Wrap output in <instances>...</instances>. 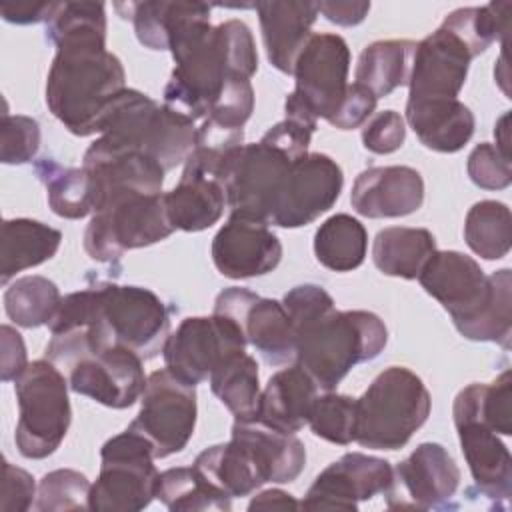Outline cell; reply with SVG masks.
Masks as SVG:
<instances>
[{
    "label": "cell",
    "instance_id": "1",
    "mask_svg": "<svg viewBox=\"0 0 512 512\" xmlns=\"http://www.w3.org/2000/svg\"><path fill=\"white\" fill-rule=\"evenodd\" d=\"M56 54L46 78L48 110L76 136L100 134L106 116L126 88L120 58L106 50L102 2H56L46 20Z\"/></svg>",
    "mask_w": 512,
    "mask_h": 512
},
{
    "label": "cell",
    "instance_id": "2",
    "mask_svg": "<svg viewBox=\"0 0 512 512\" xmlns=\"http://www.w3.org/2000/svg\"><path fill=\"white\" fill-rule=\"evenodd\" d=\"M168 50L176 62L164 88V106L204 120L228 78H252L258 52L250 28L242 20L210 24L204 2H166Z\"/></svg>",
    "mask_w": 512,
    "mask_h": 512
},
{
    "label": "cell",
    "instance_id": "3",
    "mask_svg": "<svg viewBox=\"0 0 512 512\" xmlns=\"http://www.w3.org/2000/svg\"><path fill=\"white\" fill-rule=\"evenodd\" d=\"M84 326L98 346H124L142 360L164 350L170 336L166 304L148 288L104 282L62 298L50 334Z\"/></svg>",
    "mask_w": 512,
    "mask_h": 512
},
{
    "label": "cell",
    "instance_id": "4",
    "mask_svg": "<svg viewBox=\"0 0 512 512\" xmlns=\"http://www.w3.org/2000/svg\"><path fill=\"white\" fill-rule=\"evenodd\" d=\"M294 334L296 364L324 392H332L356 364L376 358L388 342V330L380 316L334 306L296 326Z\"/></svg>",
    "mask_w": 512,
    "mask_h": 512
},
{
    "label": "cell",
    "instance_id": "5",
    "mask_svg": "<svg viewBox=\"0 0 512 512\" xmlns=\"http://www.w3.org/2000/svg\"><path fill=\"white\" fill-rule=\"evenodd\" d=\"M46 358L56 364L72 392L108 408H130L146 388L142 358L124 346H98L84 326L52 334Z\"/></svg>",
    "mask_w": 512,
    "mask_h": 512
},
{
    "label": "cell",
    "instance_id": "6",
    "mask_svg": "<svg viewBox=\"0 0 512 512\" xmlns=\"http://www.w3.org/2000/svg\"><path fill=\"white\" fill-rule=\"evenodd\" d=\"M194 122L134 88L114 100L100 138L110 148H130L154 158L166 172L186 162L196 146Z\"/></svg>",
    "mask_w": 512,
    "mask_h": 512
},
{
    "label": "cell",
    "instance_id": "7",
    "mask_svg": "<svg viewBox=\"0 0 512 512\" xmlns=\"http://www.w3.org/2000/svg\"><path fill=\"white\" fill-rule=\"evenodd\" d=\"M430 406L422 378L404 366H390L356 398L354 442L370 450H398L426 422Z\"/></svg>",
    "mask_w": 512,
    "mask_h": 512
},
{
    "label": "cell",
    "instance_id": "8",
    "mask_svg": "<svg viewBox=\"0 0 512 512\" xmlns=\"http://www.w3.org/2000/svg\"><path fill=\"white\" fill-rule=\"evenodd\" d=\"M172 232L164 194L112 188L96 202L84 232V250L96 262H114L128 250L156 244Z\"/></svg>",
    "mask_w": 512,
    "mask_h": 512
},
{
    "label": "cell",
    "instance_id": "9",
    "mask_svg": "<svg viewBox=\"0 0 512 512\" xmlns=\"http://www.w3.org/2000/svg\"><path fill=\"white\" fill-rule=\"evenodd\" d=\"M68 388L66 376L48 358L34 360L14 380L20 410L14 442L24 458L42 460L60 448L72 420Z\"/></svg>",
    "mask_w": 512,
    "mask_h": 512
},
{
    "label": "cell",
    "instance_id": "10",
    "mask_svg": "<svg viewBox=\"0 0 512 512\" xmlns=\"http://www.w3.org/2000/svg\"><path fill=\"white\" fill-rule=\"evenodd\" d=\"M100 474L90 488V510L136 512L156 496L158 470L154 448L138 432L126 428L104 442L100 450Z\"/></svg>",
    "mask_w": 512,
    "mask_h": 512
},
{
    "label": "cell",
    "instance_id": "11",
    "mask_svg": "<svg viewBox=\"0 0 512 512\" xmlns=\"http://www.w3.org/2000/svg\"><path fill=\"white\" fill-rule=\"evenodd\" d=\"M196 414V386L162 368L146 378L140 412L128 428L152 444L158 460L186 448L196 428Z\"/></svg>",
    "mask_w": 512,
    "mask_h": 512
},
{
    "label": "cell",
    "instance_id": "12",
    "mask_svg": "<svg viewBox=\"0 0 512 512\" xmlns=\"http://www.w3.org/2000/svg\"><path fill=\"white\" fill-rule=\"evenodd\" d=\"M238 324L222 314L184 318L170 332L162 356L166 368L188 384H200L230 356L246 350Z\"/></svg>",
    "mask_w": 512,
    "mask_h": 512
},
{
    "label": "cell",
    "instance_id": "13",
    "mask_svg": "<svg viewBox=\"0 0 512 512\" xmlns=\"http://www.w3.org/2000/svg\"><path fill=\"white\" fill-rule=\"evenodd\" d=\"M292 160L260 142L244 144L230 160L224 190L230 216L270 224Z\"/></svg>",
    "mask_w": 512,
    "mask_h": 512
},
{
    "label": "cell",
    "instance_id": "14",
    "mask_svg": "<svg viewBox=\"0 0 512 512\" xmlns=\"http://www.w3.org/2000/svg\"><path fill=\"white\" fill-rule=\"evenodd\" d=\"M350 50L342 36L330 32L310 34L294 64L296 86L292 94L326 122L334 116L348 88Z\"/></svg>",
    "mask_w": 512,
    "mask_h": 512
},
{
    "label": "cell",
    "instance_id": "15",
    "mask_svg": "<svg viewBox=\"0 0 512 512\" xmlns=\"http://www.w3.org/2000/svg\"><path fill=\"white\" fill-rule=\"evenodd\" d=\"M214 314L234 320L266 364L282 366L296 358V334L282 302L232 286L216 296Z\"/></svg>",
    "mask_w": 512,
    "mask_h": 512
},
{
    "label": "cell",
    "instance_id": "16",
    "mask_svg": "<svg viewBox=\"0 0 512 512\" xmlns=\"http://www.w3.org/2000/svg\"><path fill=\"white\" fill-rule=\"evenodd\" d=\"M342 184L344 174L336 160L308 152L290 164L270 224L300 228L314 222L336 204Z\"/></svg>",
    "mask_w": 512,
    "mask_h": 512
},
{
    "label": "cell",
    "instance_id": "17",
    "mask_svg": "<svg viewBox=\"0 0 512 512\" xmlns=\"http://www.w3.org/2000/svg\"><path fill=\"white\" fill-rule=\"evenodd\" d=\"M394 480L388 460L362 452H348L326 466L308 488L304 510H358V502L386 494Z\"/></svg>",
    "mask_w": 512,
    "mask_h": 512
},
{
    "label": "cell",
    "instance_id": "18",
    "mask_svg": "<svg viewBox=\"0 0 512 512\" xmlns=\"http://www.w3.org/2000/svg\"><path fill=\"white\" fill-rule=\"evenodd\" d=\"M460 486V468L450 452L436 442H422L394 468L386 492L388 508L430 510L444 506Z\"/></svg>",
    "mask_w": 512,
    "mask_h": 512
},
{
    "label": "cell",
    "instance_id": "19",
    "mask_svg": "<svg viewBox=\"0 0 512 512\" xmlns=\"http://www.w3.org/2000/svg\"><path fill=\"white\" fill-rule=\"evenodd\" d=\"M418 280L426 294L450 314L456 330L480 312L492 290V280L480 264L458 250H436L422 266Z\"/></svg>",
    "mask_w": 512,
    "mask_h": 512
},
{
    "label": "cell",
    "instance_id": "20",
    "mask_svg": "<svg viewBox=\"0 0 512 512\" xmlns=\"http://www.w3.org/2000/svg\"><path fill=\"white\" fill-rule=\"evenodd\" d=\"M282 260V244L268 224L230 216L212 240L216 270L232 280L264 276Z\"/></svg>",
    "mask_w": 512,
    "mask_h": 512
},
{
    "label": "cell",
    "instance_id": "21",
    "mask_svg": "<svg viewBox=\"0 0 512 512\" xmlns=\"http://www.w3.org/2000/svg\"><path fill=\"white\" fill-rule=\"evenodd\" d=\"M470 62L472 54L464 42L440 26L416 44L408 80V100L458 98Z\"/></svg>",
    "mask_w": 512,
    "mask_h": 512
},
{
    "label": "cell",
    "instance_id": "22",
    "mask_svg": "<svg viewBox=\"0 0 512 512\" xmlns=\"http://www.w3.org/2000/svg\"><path fill=\"white\" fill-rule=\"evenodd\" d=\"M424 202V180L410 166H372L352 184L350 204L366 218H400Z\"/></svg>",
    "mask_w": 512,
    "mask_h": 512
},
{
    "label": "cell",
    "instance_id": "23",
    "mask_svg": "<svg viewBox=\"0 0 512 512\" xmlns=\"http://www.w3.org/2000/svg\"><path fill=\"white\" fill-rule=\"evenodd\" d=\"M454 426L478 492L506 508L512 494V458L506 444L478 420H456Z\"/></svg>",
    "mask_w": 512,
    "mask_h": 512
},
{
    "label": "cell",
    "instance_id": "24",
    "mask_svg": "<svg viewBox=\"0 0 512 512\" xmlns=\"http://www.w3.org/2000/svg\"><path fill=\"white\" fill-rule=\"evenodd\" d=\"M252 8H256L260 18L270 64L284 74H292L296 58L318 18V4L308 0H270L256 2Z\"/></svg>",
    "mask_w": 512,
    "mask_h": 512
},
{
    "label": "cell",
    "instance_id": "25",
    "mask_svg": "<svg viewBox=\"0 0 512 512\" xmlns=\"http://www.w3.org/2000/svg\"><path fill=\"white\" fill-rule=\"evenodd\" d=\"M406 122L426 148L444 154L462 150L476 126L472 110L458 98L408 100Z\"/></svg>",
    "mask_w": 512,
    "mask_h": 512
},
{
    "label": "cell",
    "instance_id": "26",
    "mask_svg": "<svg viewBox=\"0 0 512 512\" xmlns=\"http://www.w3.org/2000/svg\"><path fill=\"white\" fill-rule=\"evenodd\" d=\"M164 206L174 230L200 232L216 224L228 204L218 178L184 164L180 182L164 194Z\"/></svg>",
    "mask_w": 512,
    "mask_h": 512
},
{
    "label": "cell",
    "instance_id": "27",
    "mask_svg": "<svg viewBox=\"0 0 512 512\" xmlns=\"http://www.w3.org/2000/svg\"><path fill=\"white\" fill-rule=\"evenodd\" d=\"M318 398V386L300 364H292L270 376L260 394L256 420L286 434L308 424L310 410Z\"/></svg>",
    "mask_w": 512,
    "mask_h": 512
},
{
    "label": "cell",
    "instance_id": "28",
    "mask_svg": "<svg viewBox=\"0 0 512 512\" xmlns=\"http://www.w3.org/2000/svg\"><path fill=\"white\" fill-rule=\"evenodd\" d=\"M232 438L240 440L256 460L266 482H294L306 464V448L294 436L258 420L232 424Z\"/></svg>",
    "mask_w": 512,
    "mask_h": 512
},
{
    "label": "cell",
    "instance_id": "29",
    "mask_svg": "<svg viewBox=\"0 0 512 512\" xmlns=\"http://www.w3.org/2000/svg\"><path fill=\"white\" fill-rule=\"evenodd\" d=\"M62 242L60 230L30 218H10L2 224L0 282L8 284L12 276L50 260Z\"/></svg>",
    "mask_w": 512,
    "mask_h": 512
},
{
    "label": "cell",
    "instance_id": "30",
    "mask_svg": "<svg viewBox=\"0 0 512 512\" xmlns=\"http://www.w3.org/2000/svg\"><path fill=\"white\" fill-rule=\"evenodd\" d=\"M192 466L230 498L248 496L266 484L250 450L236 438L202 450Z\"/></svg>",
    "mask_w": 512,
    "mask_h": 512
},
{
    "label": "cell",
    "instance_id": "31",
    "mask_svg": "<svg viewBox=\"0 0 512 512\" xmlns=\"http://www.w3.org/2000/svg\"><path fill=\"white\" fill-rule=\"evenodd\" d=\"M434 252L436 240L430 230L390 226L376 234L372 262L386 276L414 280Z\"/></svg>",
    "mask_w": 512,
    "mask_h": 512
},
{
    "label": "cell",
    "instance_id": "32",
    "mask_svg": "<svg viewBox=\"0 0 512 512\" xmlns=\"http://www.w3.org/2000/svg\"><path fill=\"white\" fill-rule=\"evenodd\" d=\"M414 50L416 42L412 40H376L368 44L356 64V82L366 86L376 98L392 94L408 84Z\"/></svg>",
    "mask_w": 512,
    "mask_h": 512
},
{
    "label": "cell",
    "instance_id": "33",
    "mask_svg": "<svg viewBox=\"0 0 512 512\" xmlns=\"http://www.w3.org/2000/svg\"><path fill=\"white\" fill-rule=\"evenodd\" d=\"M36 176L46 188L48 204L56 216L78 220L96 208V184L92 174L82 168H64L50 158L34 164Z\"/></svg>",
    "mask_w": 512,
    "mask_h": 512
},
{
    "label": "cell",
    "instance_id": "34",
    "mask_svg": "<svg viewBox=\"0 0 512 512\" xmlns=\"http://www.w3.org/2000/svg\"><path fill=\"white\" fill-rule=\"evenodd\" d=\"M210 388L218 400L240 422H252L258 416L260 404V376L256 360L244 352H238L224 360L210 374Z\"/></svg>",
    "mask_w": 512,
    "mask_h": 512
},
{
    "label": "cell",
    "instance_id": "35",
    "mask_svg": "<svg viewBox=\"0 0 512 512\" xmlns=\"http://www.w3.org/2000/svg\"><path fill=\"white\" fill-rule=\"evenodd\" d=\"M456 420H478L502 436L512 434V374L504 370L492 384L462 388L452 406Z\"/></svg>",
    "mask_w": 512,
    "mask_h": 512
},
{
    "label": "cell",
    "instance_id": "36",
    "mask_svg": "<svg viewBox=\"0 0 512 512\" xmlns=\"http://www.w3.org/2000/svg\"><path fill=\"white\" fill-rule=\"evenodd\" d=\"M154 496L172 512H224L232 508V498L212 486L194 466H176L160 472Z\"/></svg>",
    "mask_w": 512,
    "mask_h": 512
},
{
    "label": "cell",
    "instance_id": "37",
    "mask_svg": "<svg viewBox=\"0 0 512 512\" xmlns=\"http://www.w3.org/2000/svg\"><path fill=\"white\" fill-rule=\"evenodd\" d=\"M368 234L360 220L350 214H334L314 234L316 260L334 272H350L366 258Z\"/></svg>",
    "mask_w": 512,
    "mask_h": 512
},
{
    "label": "cell",
    "instance_id": "38",
    "mask_svg": "<svg viewBox=\"0 0 512 512\" xmlns=\"http://www.w3.org/2000/svg\"><path fill=\"white\" fill-rule=\"evenodd\" d=\"M464 240L484 260L504 258L512 244L510 208L498 200L476 202L464 220Z\"/></svg>",
    "mask_w": 512,
    "mask_h": 512
},
{
    "label": "cell",
    "instance_id": "39",
    "mask_svg": "<svg viewBox=\"0 0 512 512\" xmlns=\"http://www.w3.org/2000/svg\"><path fill=\"white\" fill-rule=\"evenodd\" d=\"M60 302L58 286L38 274L16 278L4 292V310L8 318L22 328L50 324Z\"/></svg>",
    "mask_w": 512,
    "mask_h": 512
},
{
    "label": "cell",
    "instance_id": "40",
    "mask_svg": "<svg viewBox=\"0 0 512 512\" xmlns=\"http://www.w3.org/2000/svg\"><path fill=\"white\" fill-rule=\"evenodd\" d=\"M510 2H492L486 6H468L450 12L442 28L458 36L470 50L472 58L480 56L492 42H506Z\"/></svg>",
    "mask_w": 512,
    "mask_h": 512
},
{
    "label": "cell",
    "instance_id": "41",
    "mask_svg": "<svg viewBox=\"0 0 512 512\" xmlns=\"http://www.w3.org/2000/svg\"><path fill=\"white\" fill-rule=\"evenodd\" d=\"M492 290L480 312L458 332L474 342H494L504 350L512 338V274L502 268L490 274Z\"/></svg>",
    "mask_w": 512,
    "mask_h": 512
},
{
    "label": "cell",
    "instance_id": "42",
    "mask_svg": "<svg viewBox=\"0 0 512 512\" xmlns=\"http://www.w3.org/2000/svg\"><path fill=\"white\" fill-rule=\"evenodd\" d=\"M308 426L326 442L338 446L352 444L356 428V398L334 392L318 396L310 410Z\"/></svg>",
    "mask_w": 512,
    "mask_h": 512
},
{
    "label": "cell",
    "instance_id": "43",
    "mask_svg": "<svg viewBox=\"0 0 512 512\" xmlns=\"http://www.w3.org/2000/svg\"><path fill=\"white\" fill-rule=\"evenodd\" d=\"M92 484L84 474L70 468L52 470L38 482L34 508L38 512H68L90 510Z\"/></svg>",
    "mask_w": 512,
    "mask_h": 512
},
{
    "label": "cell",
    "instance_id": "44",
    "mask_svg": "<svg viewBox=\"0 0 512 512\" xmlns=\"http://www.w3.org/2000/svg\"><path fill=\"white\" fill-rule=\"evenodd\" d=\"M40 148V124L22 114H2L0 158L4 164H26Z\"/></svg>",
    "mask_w": 512,
    "mask_h": 512
},
{
    "label": "cell",
    "instance_id": "45",
    "mask_svg": "<svg viewBox=\"0 0 512 512\" xmlns=\"http://www.w3.org/2000/svg\"><path fill=\"white\" fill-rule=\"evenodd\" d=\"M254 110V88L248 78L232 76L222 86L218 98L212 102L208 116L204 120H212L224 128H244L246 120Z\"/></svg>",
    "mask_w": 512,
    "mask_h": 512
},
{
    "label": "cell",
    "instance_id": "46",
    "mask_svg": "<svg viewBox=\"0 0 512 512\" xmlns=\"http://www.w3.org/2000/svg\"><path fill=\"white\" fill-rule=\"evenodd\" d=\"M466 170L470 180L484 190H502L512 182L510 156L490 142H482L470 152Z\"/></svg>",
    "mask_w": 512,
    "mask_h": 512
},
{
    "label": "cell",
    "instance_id": "47",
    "mask_svg": "<svg viewBox=\"0 0 512 512\" xmlns=\"http://www.w3.org/2000/svg\"><path fill=\"white\" fill-rule=\"evenodd\" d=\"M406 138L404 118L396 110H382L372 114V118L362 128V144L374 154L396 152Z\"/></svg>",
    "mask_w": 512,
    "mask_h": 512
},
{
    "label": "cell",
    "instance_id": "48",
    "mask_svg": "<svg viewBox=\"0 0 512 512\" xmlns=\"http://www.w3.org/2000/svg\"><path fill=\"white\" fill-rule=\"evenodd\" d=\"M38 488L30 472L4 460L2 464V490L0 510L2 512H26L32 508Z\"/></svg>",
    "mask_w": 512,
    "mask_h": 512
},
{
    "label": "cell",
    "instance_id": "49",
    "mask_svg": "<svg viewBox=\"0 0 512 512\" xmlns=\"http://www.w3.org/2000/svg\"><path fill=\"white\" fill-rule=\"evenodd\" d=\"M376 102H378V98L366 86H362L358 82L348 84L344 100L340 102L338 110L328 120V124H332L340 130L360 128L372 118V114L376 110Z\"/></svg>",
    "mask_w": 512,
    "mask_h": 512
},
{
    "label": "cell",
    "instance_id": "50",
    "mask_svg": "<svg viewBox=\"0 0 512 512\" xmlns=\"http://www.w3.org/2000/svg\"><path fill=\"white\" fill-rule=\"evenodd\" d=\"M0 378L4 382L16 380L28 366L26 346L20 332L8 324L0 328Z\"/></svg>",
    "mask_w": 512,
    "mask_h": 512
},
{
    "label": "cell",
    "instance_id": "51",
    "mask_svg": "<svg viewBox=\"0 0 512 512\" xmlns=\"http://www.w3.org/2000/svg\"><path fill=\"white\" fill-rule=\"evenodd\" d=\"M318 14L338 26H356L370 12V2H316Z\"/></svg>",
    "mask_w": 512,
    "mask_h": 512
},
{
    "label": "cell",
    "instance_id": "52",
    "mask_svg": "<svg viewBox=\"0 0 512 512\" xmlns=\"http://www.w3.org/2000/svg\"><path fill=\"white\" fill-rule=\"evenodd\" d=\"M56 2H18V4H2L0 12L6 22L12 24H36L46 22L54 10Z\"/></svg>",
    "mask_w": 512,
    "mask_h": 512
},
{
    "label": "cell",
    "instance_id": "53",
    "mask_svg": "<svg viewBox=\"0 0 512 512\" xmlns=\"http://www.w3.org/2000/svg\"><path fill=\"white\" fill-rule=\"evenodd\" d=\"M298 508H300V502L292 494L280 488L264 490L256 494L248 504V510H298Z\"/></svg>",
    "mask_w": 512,
    "mask_h": 512
},
{
    "label": "cell",
    "instance_id": "54",
    "mask_svg": "<svg viewBox=\"0 0 512 512\" xmlns=\"http://www.w3.org/2000/svg\"><path fill=\"white\" fill-rule=\"evenodd\" d=\"M508 120H510V114L504 112L500 116V120L496 122V128H494V136H496V146L500 148V152H504L506 156H510V136H508Z\"/></svg>",
    "mask_w": 512,
    "mask_h": 512
}]
</instances>
